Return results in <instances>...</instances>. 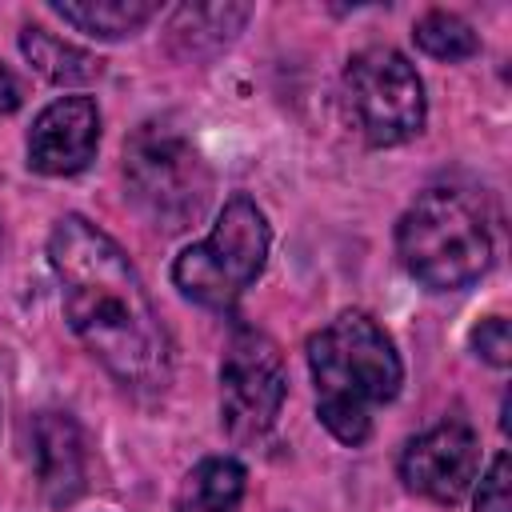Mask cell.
Instances as JSON below:
<instances>
[{
	"label": "cell",
	"mask_w": 512,
	"mask_h": 512,
	"mask_svg": "<svg viewBox=\"0 0 512 512\" xmlns=\"http://www.w3.org/2000/svg\"><path fill=\"white\" fill-rule=\"evenodd\" d=\"M396 252L428 292H460L492 264V232L464 188H424L396 224Z\"/></svg>",
	"instance_id": "3957f363"
},
{
	"label": "cell",
	"mask_w": 512,
	"mask_h": 512,
	"mask_svg": "<svg viewBox=\"0 0 512 512\" xmlns=\"http://www.w3.org/2000/svg\"><path fill=\"white\" fill-rule=\"evenodd\" d=\"M16 108H20V84L12 80V72L0 68V116H8Z\"/></svg>",
	"instance_id": "ac0fdd59"
},
{
	"label": "cell",
	"mask_w": 512,
	"mask_h": 512,
	"mask_svg": "<svg viewBox=\"0 0 512 512\" xmlns=\"http://www.w3.org/2000/svg\"><path fill=\"white\" fill-rule=\"evenodd\" d=\"M100 144V108L92 96L52 100L28 132V168L40 176H76L92 164Z\"/></svg>",
	"instance_id": "9c48e42d"
},
{
	"label": "cell",
	"mask_w": 512,
	"mask_h": 512,
	"mask_svg": "<svg viewBox=\"0 0 512 512\" xmlns=\"http://www.w3.org/2000/svg\"><path fill=\"white\" fill-rule=\"evenodd\" d=\"M288 372L276 340L260 328L236 324L220 356V424L236 444L264 440L284 408Z\"/></svg>",
	"instance_id": "52a82bcc"
},
{
	"label": "cell",
	"mask_w": 512,
	"mask_h": 512,
	"mask_svg": "<svg viewBox=\"0 0 512 512\" xmlns=\"http://www.w3.org/2000/svg\"><path fill=\"white\" fill-rule=\"evenodd\" d=\"M20 52L24 60L48 80V84H60V88H72V84H92L100 80L104 72V60L72 40H60L56 32L40 28V24H28L20 32Z\"/></svg>",
	"instance_id": "7c38bea8"
},
{
	"label": "cell",
	"mask_w": 512,
	"mask_h": 512,
	"mask_svg": "<svg viewBox=\"0 0 512 512\" xmlns=\"http://www.w3.org/2000/svg\"><path fill=\"white\" fill-rule=\"evenodd\" d=\"M476 468H480V444L464 420H444L420 432L416 440H408L400 456L404 488L436 504H456L472 488Z\"/></svg>",
	"instance_id": "ba28073f"
},
{
	"label": "cell",
	"mask_w": 512,
	"mask_h": 512,
	"mask_svg": "<svg viewBox=\"0 0 512 512\" xmlns=\"http://www.w3.org/2000/svg\"><path fill=\"white\" fill-rule=\"evenodd\" d=\"M344 96L372 148H396L424 128V84L404 52L388 44L360 48L344 68Z\"/></svg>",
	"instance_id": "8992f818"
},
{
	"label": "cell",
	"mask_w": 512,
	"mask_h": 512,
	"mask_svg": "<svg viewBox=\"0 0 512 512\" xmlns=\"http://www.w3.org/2000/svg\"><path fill=\"white\" fill-rule=\"evenodd\" d=\"M60 300L84 348L132 392H164L172 376L168 332L124 248L84 216H64L48 236Z\"/></svg>",
	"instance_id": "6da1fadb"
},
{
	"label": "cell",
	"mask_w": 512,
	"mask_h": 512,
	"mask_svg": "<svg viewBox=\"0 0 512 512\" xmlns=\"http://www.w3.org/2000/svg\"><path fill=\"white\" fill-rule=\"evenodd\" d=\"M32 464L40 496L52 508H68L80 500L88 484V448L80 424L68 412H40L32 420Z\"/></svg>",
	"instance_id": "30bf717a"
},
{
	"label": "cell",
	"mask_w": 512,
	"mask_h": 512,
	"mask_svg": "<svg viewBox=\"0 0 512 512\" xmlns=\"http://www.w3.org/2000/svg\"><path fill=\"white\" fill-rule=\"evenodd\" d=\"M124 184L132 204L164 232L196 224L212 196V172L172 120H144L124 144Z\"/></svg>",
	"instance_id": "277c9868"
},
{
	"label": "cell",
	"mask_w": 512,
	"mask_h": 512,
	"mask_svg": "<svg viewBox=\"0 0 512 512\" xmlns=\"http://www.w3.org/2000/svg\"><path fill=\"white\" fill-rule=\"evenodd\" d=\"M248 4H180L168 20V44L180 56H216L248 24Z\"/></svg>",
	"instance_id": "8fae6325"
},
{
	"label": "cell",
	"mask_w": 512,
	"mask_h": 512,
	"mask_svg": "<svg viewBox=\"0 0 512 512\" xmlns=\"http://www.w3.org/2000/svg\"><path fill=\"white\" fill-rule=\"evenodd\" d=\"M308 372L320 424L348 448H360L372 436L376 408L392 404L404 384L392 336L356 308L340 312L308 340Z\"/></svg>",
	"instance_id": "7a4b0ae2"
},
{
	"label": "cell",
	"mask_w": 512,
	"mask_h": 512,
	"mask_svg": "<svg viewBox=\"0 0 512 512\" xmlns=\"http://www.w3.org/2000/svg\"><path fill=\"white\" fill-rule=\"evenodd\" d=\"M244 488H248V472L240 460L208 456L184 476L176 492V512H240Z\"/></svg>",
	"instance_id": "5bb4252c"
},
{
	"label": "cell",
	"mask_w": 512,
	"mask_h": 512,
	"mask_svg": "<svg viewBox=\"0 0 512 512\" xmlns=\"http://www.w3.org/2000/svg\"><path fill=\"white\" fill-rule=\"evenodd\" d=\"M412 40H416V48H420L424 56H432V60H468V56L480 48L472 24L460 20L456 12H444V8L424 12V16L416 20V28H412Z\"/></svg>",
	"instance_id": "9a60e30c"
},
{
	"label": "cell",
	"mask_w": 512,
	"mask_h": 512,
	"mask_svg": "<svg viewBox=\"0 0 512 512\" xmlns=\"http://www.w3.org/2000/svg\"><path fill=\"white\" fill-rule=\"evenodd\" d=\"M468 344H472V352H476L484 364H492V368H508V360H512V332H508V320H504V316L480 320V324L472 328Z\"/></svg>",
	"instance_id": "e0dca14e"
},
{
	"label": "cell",
	"mask_w": 512,
	"mask_h": 512,
	"mask_svg": "<svg viewBox=\"0 0 512 512\" xmlns=\"http://www.w3.org/2000/svg\"><path fill=\"white\" fill-rule=\"evenodd\" d=\"M48 8L64 24L80 28L92 40H124V36H136L160 12V4H152V0H52Z\"/></svg>",
	"instance_id": "4fadbf2b"
},
{
	"label": "cell",
	"mask_w": 512,
	"mask_h": 512,
	"mask_svg": "<svg viewBox=\"0 0 512 512\" xmlns=\"http://www.w3.org/2000/svg\"><path fill=\"white\" fill-rule=\"evenodd\" d=\"M476 512H512V460L508 452H500L488 472L480 476V488H476Z\"/></svg>",
	"instance_id": "2e32d148"
},
{
	"label": "cell",
	"mask_w": 512,
	"mask_h": 512,
	"mask_svg": "<svg viewBox=\"0 0 512 512\" xmlns=\"http://www.w3.org/2000/svg\"><path fill=\"white\" fill-rule=\"evenodd\" d=\"M268 244H272L268 216L252 196L236 192L232 200H224L212 232L176 256L172 280L200 308L232 312V304L260 280Z\"/></svg>",
	"instance_id": "5b68a950"
}]
</instances>
